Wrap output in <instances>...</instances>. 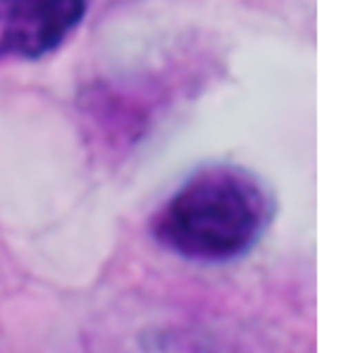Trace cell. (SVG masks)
I'll use <instances>...</instances> for the list:
<instances>
[{
    "instance_id": "1",
    "label": "cell",
    "mask_w": 353,
    "mask_h": 353,
    "mask_svg": "<svg viewBox=\"0 0 353 353\" xmlns=\"http://www.w3.org/2000/svg\"><path fill=\"white\" fill-rule=\"evenodd\" d=\"M270 217L272 199L261 179L234 165H210L160 208L153 232L176 256L222 263L251 251Z\"/></svg>"
},
{
    "instance_id": "2",
    "label": "cell",
    "mask_w": 353,
    "mask_h": 353,
    "mask_svg": "<svg viewBox=\"0 0 353 353\" xmlns=\"http://www.w3.org/2000/svg\"><path fill=\"white\" fill-rule=\"evenodd\" d=\"M86 14V0H0V60H36L60 48Z\"/></svg>"
}]
</instances>
